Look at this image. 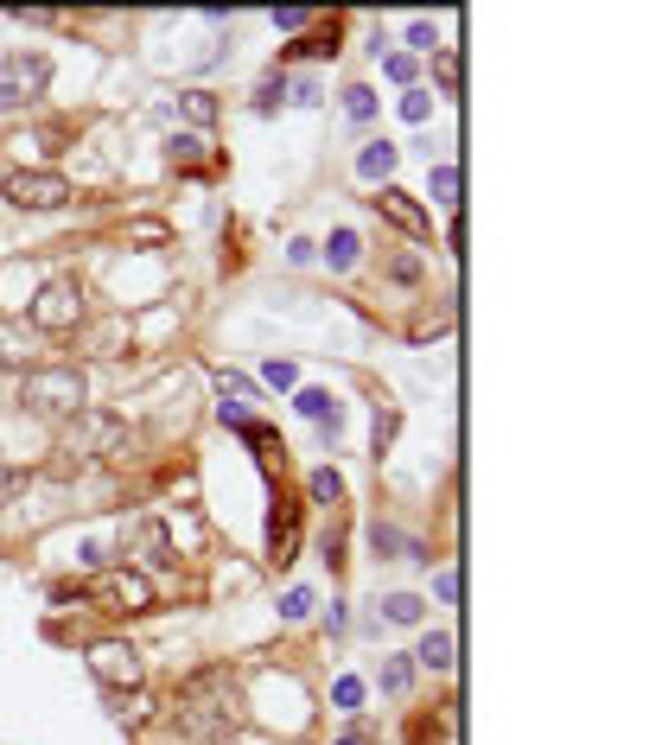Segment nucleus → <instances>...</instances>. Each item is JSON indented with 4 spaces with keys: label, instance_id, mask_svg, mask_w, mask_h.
Segmentation results:
<instances>
[{
    "label": "nucleus",
    "instance_id": "obj_6",
    "mask_svg": "<svg viewBox=\"0 0 662 745\" xmlns=\"http://www.w3.org/2000/svg\"><path fill=\"white\" fill-rule=\"evenodd\" d=\"M7 198L20 204V211H58V204H71V179L64 172H51V166H32V172H13L7 179Z\"/></svg>",
    "mask_w": 662,
    "mask_h": 745
},
{
    "label": "nucleus",
    "instance_id": "obj_25",
    "mask_svg": "<svg viewBox=\"0 0 662 745\" xmlns=\"http://www.w3.org/2000/svg\"><path fill=\"white\" fill-rule=\"evenodd\" d=\"M331 701H338V707H344V714H351V707L363 701V682H357V675H344V682H338V688H331Z\"/></svg>",
    "mask_w": 662,
    "mask_h": 745
},
{
    "label": "nucleus",
    "instance_id": "obj_19",
    "mask_svg": "<svg viewBox=\"0 0 662 745\" xmlns=\"http://www.w3.org/2000/svg\"><path fill=\"white\" fill-rule=\"evenodd\" d=\"M166 236H172V230H166L160 217H134V223H128V242H141V249H160Z\"/></svg>",
    "mask_w": 662,
    "mask_h": 745
},
{
    "label": "nucleus",
    "instance_id": "obj_30",
    "mask_svg": "<svg viewBox=\"0 0 662 745\" xmlns=\"http://www.w3.org/2000/svg\"><path fill=\"white\" fill-rule=\"evenodd\" d=\"M382 688H389V695H402V688H408V663H389V669H382Z\"/></svg>",
    "mask_w": 662,
    "mask_h": 745
},
{
    "label": "nucleus",
    "instance_id": "obj_5",
    "mask_svg": "<svg viewBox=\"0 0 662 745\" xmlns=\"http://www.w3.org/2000/svg\"><path fill=\"white\" fill-rule=\"evenodd\" d=\"M45 83H51L45 51H7V58H0V109H20V102H32Z\"/></svg>",
    "mask_w": 662,
    "mask_h": 745
},
{
    "label": "nucleus",
    "instance_id": "obj_10",
    "mask_svg": "<svg viewBox=\"0 0 662 745\" xmlns=\"http://www.w3.org/2000/svg\"><path fill=\"white\" fill-rule=\"evenodd\" d=\"M204 147H211L204 134H172V141H166V160H172V166H204Z\"/></svg>",
    "mask_w": 662,
    "mask_h": 745
},
{
    "label": "nucleus",
    "instance_id": "obj_34",
    "mask_svg": "<svg viewBox=\"0 0 662 745\" xmlns=\"http://www.w3.org/2000/svg\"><path fill=\"white\" fill-rule=\"evenodd\" d=\"M440 83H446V90H459V58H452V51L440 58Z\"/></svg>",
    "mask_w": 662,
    "mask_h": 745
},
{
    "label": "nucleus",
    "instance_id": "obj_1",
    "mask_svg": "<svg viewBox=\"0 0 662 745\" xmlns=\"http://www.w3.org/2000/svg\"><path fill=\"white\" fill-rule=\"evenodd\" d=\"M96 605V612H121V618H134V612H153V580L147 574H134V567H121V574H96L90 586H58V605Z\"/></svg>",
    "mask_w": 662,
    "mask_h": 745
},
{
    "label": "nucleus",
    "instance_id": "obj_27",
    "mask_svg": "<svg viewBox=\"0 0 662 745\" xmlns=\"http://www.w3.org/2000/svg\"><path fill=\"white\" fill-rule=\"evenodd\" d=\"M312 612V593H306V586H293V593L281 599V618H306Z\"/></svg>",
    "mask_w": 662,
    "mask_h": 745
},
{
    "label": "nucleus",
    "instance_id": "obj_31",
    "mask_svg": "<svg viewBox=\"0 0 662 745\" xmlns=\"http://www.w3.org/2000/svg\"><path fill=\"white\" fill-rule=\"evenodd\" d=\"M408 45H414V51H433V26L414 20V26H408Z\"/></svg>",
    "mask_w": 662,
    "mask_h": 745
},
{
    "label": "nucleus",
    "instance_id": "obj_14",
    "mask_svg": "<svg viewBox=\"0 0 662 745\" xmlns=\"http://www.w3.org/2000/svg\"><path fill=\"white\" fill-rule=\"evenodd\" d=\"M357 249H363V242H357V230H331V242H325V262L344 274V268L357 262Z\"/></svg>",
    "mask_w": 662,
    "mask_h": 745
},
{
    "label": "nucleus",
    "instance_id": "obj_15",
    "mask_svg": "<svg viewBox=\"0 0 662 745\" xmlns=\"http://www.w3.org/2000/svg\"><path fill=\"white\" fill-rule=\"evenodd\" d=\"M179 109H185V121H191V128H211V121H217V96H204V90H185V96H179Z\"/></svg>",
    "mask_w": 662,
    "mask_h": 745
},
{
    "label": "nucleus",
    "instance_id": "obj_24",
    "mask_svg": "<svg viewBox=\"0 0 662 745\" xmlns=\"http://www.w3.org/2000/svg\"><path fill=\"white\" fill-rule=\"evenodd\" d=\"M20 491H26V472L20 465H0V504H13Z\"/></svg>",
    "mask_w": 662,
    "mask_h": 745
},
{
    "label": "nucleus",
    "instance_id": "obj_9",
    "mask_svg": "<svg viewBox=\"0 0 662 745\" xmlns=\"http://www.w3.org/2000/svg\"><path fill=\"white\" fill-rule=\"evenodd\" d=\"M395 160H402V147H389V141H370V147L357 153V172H363V179H389V172H395Z\"/></svg>",
    "mask_w": 662,
    "mask_h": 745
},
{
    "label": "nucleus",
    "instance_id": "obj_21",
    "mask_svg": "<svg viewBox=\"0 0 662 745\" xmlns=\"http://www.w3.org/2000/svg\"><path fill=\"white\" fill-rule=\"evenodd\" d=\"M344 115H351V121H370V115H376V96L363 90V83H351V90H344Z\"/></svg>",
    "mask_w": 662,
    "mask_h": 745
},
{
    "label": "nucleus",
    "instance_id": "obj_2",
    "mask_svg": "<svg viewBox=\"0 0 662 745\" xmlns=\"http://www.w3.org/2000/svg\"><path fill=\"white\" fill-rule=\"evenodd\" d=\"M20 402L32 414H83V376L71 370V363H64V370H32Z\"/></svg>",
    "mask_w": 662,
    "mask_h": 745
},
{
    "label": "nucleus",
    "instance_id": "obj_35",
    "mask_svg": "<svg viewBox=\"0 0 662 745\" xmlns=\"http://www.w3.org/2000/svg\"><path fill=\"white\" fill-rule=\"evenodd\" d=\"M338 745H357V739H338Z\"/></svg>",
    "mask_w": 662,
    "mask_h": 745
},
{
    "label": "nucleus",
    "instance_id": "obj_22",
    "mask_svg": "<svg viewBox=\"0 0 662 745\" xmlns=\"http://www.w3.org/2000/svg\"><path fill=\"white\" fill-rule=\"evenodd\" d=\"M433 198L459 204V166H433Z\"/></svg>",
    "mask_w": 662,
    "mask_h": 745
},
{
    "label": "nucleus",
    "instance_id": "obj_26",
    "mask_svg": "<svg viewBox=\"0 0 662 745\" xmlns=\"http://www.w3.org/2000/svg\"><path fill=\"white\" fill-rule=\"evenodd\" d=\"M261 383H268V389H293V363H287V357H274L268 370H261Z\"/></svg>",
    "mask_w": 662,
    "mask_h": 745
},
{
    "label": "nucleus",
    "instance_id": "obj_11",
    "mask_svg": "<svg viewBox=\"0 0 662 745\" xmlns=\"http://www.w3.org/2000/svg\"><path fill=\"white\" fill-rule=\"evenodd\" d=\"M236 433H242V440H249V446H255V453L268 459V465H274V459H287V446L274 440V427H261V421H242Z\"/></svg>",
    "mask_w": 662,
    "mask_h": 745
},
{
    "label": "nucleus",
    "instance_id": "obj_4",
    "mask_svg": "<svg viewBox=\"0 0 662 745\" xmlns=\"http://www.w3.org/2000/svg\"><path fill=\"white\" fill-rule=\"evenodd\" d=\"M32 325L39 332H77L83 325V281H71V274L45 281L39 300H32Z\"/></svg>",
    "mask_w": 662,
    "mask_h": 745
},
{
    "label": "nucleus",
    "instance_id": "obj_18",
    "mask_svg": "<svg viewBox=\"0 0 662 745\" xmlns=\"http://www.w3.org/2000/svg\"><path fill=\"white\" fill-rule=\"evenodd\" d=\"M115 720H121V726H147V720H153V701L141 695V688H134V695H121V701H115Z\"/></svg>",
    "mask_w": 662,
    "mask_h": 745
},
{
    "label": "nucleus",
    "instance_id": "obj_8",
    "mask_svg": "<svg viewBox=\"0 0 662 745\" xmlns=\"http://www.w3.org/2000/svg\"><path fill=\"white\" fill-rule=\"evenodd\" d=\"M293 554H300V510H293L287 497H281V510L268 516V561H274V567H287Z\"/></svg>",
    "mask_w": 662,
    "mask_h": 745
},
{
    "label": "nucleus",
    "instance_id": "obj_33",
    "mask_svg": "<svg viewBox=\"0 0 662 745\" xmlns=\"http://www.w3.org/2000/svg\"><path fill=\"white\" fill-rule=\"evenodd\" d=\"M274 26H281V32H300V26H306V13H300V7H287V13H274Z\"/></svg>",
    "mask_w": 662,
    "mask_h": 745
},
{
    "label": "nucleus",
    "instance_id": "obj_13",
    "mask_svg": "<svg viewBox=\"0 0 662 745\" xmlns=\"http://www.w3.org/2000/svg\"><path fill=\"white\" fill-rule=\"evenodd\" d=\"M300 414H312L319 427H331V433H338V402H331L325 389H300Z\"/></svg>",
    "mask_w": 662,
    "mask_h": 745
},
{
    "label": "nucleus",
    "instance_id": "obj_28",
    "mask_svg": "<svg viewBox=\"0 0 662 745\" xmlns=\"http://www.w3.org/2000/svg\"><path fill=\"white\" fill-rule=\"evenodd\" d=\"M427 109H433V102H427L421 90H408V96H402V115H408V121H427Z\"/></svg>",
    "mask_w": 662,
    "mask_h": 745
},
{
    "label": "nucleus",
    "instance_id": "obj_17",
    "mask_svg": "<svg viewBox=\"0 0 662 745\" xmlns=\"http://www.w3.org/2000/svg\"><path fill=\"white\" fill-rule=\"evenodd\" d=\"M141 548H147V561H153V567H166V561H179V554H172V535H166L160 523H147V529H141Z\"/></svg>",
    "mask_w": 662,
    "mask_h": 745
},
{
    "label": "nucleus",
    "instance_id": "obj_23",
    "mask_svg": "<svg viewBox=\"0 0 662 745\" xmlns=\"http://www.w3.org/2000/svg\"><path fill=\"white\" fill-rule=\"evenodd\" d=\"M382 612H389L395 625H414V618H421V599H414V593H395L389 605H382Z\"/></svg>",
    "mask_w": 662,
    "mask_h": 745
},
{
    "label": "nucleus",
    "instance_id": "obj_7",
    "mask_svg": "<svg viewBox=\"0 0 662 745\" xmlns=\"http://www.w3.org/2000/svg\"><path fill=\"white\" fill-rule=\"evenodd\" d=\"M370 204H376V211L389 217L402 236H414V242H427V236H433V217H427V211H421V204H414L408 192H395V185H382V192H376Z\"/></svg>",
    "mask_w": 662,
    "mask_h": 745
},
{
    "label": "nucleus",
    "instance_id": "obj_12",
    "mask_svg": "<svg viewBox=\"0 0 662 745\" xmlns=\"http://www.w3.org/2000/svg\"><path fill=\"white\" fill-rule=\"evenodd\" d=\"M26 357H32V351H26V332H20V325H7V319H0V370H20Z\"/></svg>",
    "mask_w": 662,
    "mask_h": 745
},
{
    "label": "nucleus",
    "instance_id": "obj_3",
    "mask_svg": "<svg viewBox=\"0 0 662 745\" xmlns=\"http://www.w3.org/2000/svg\"><path fill=\"white\" fill-rule=\"evenodd\" d=\"M83 663H90V675L102 688H115V695H134V688H141V650L134 644H121V637H102V644H90L83 650Z\"/></svg>",
    "mask_w": 662,
    "mask_h": 745
},
{
    "label": "nucleus",
    "instance_id": "obj_32",
    "mask_svg": "<svg viewBox=\"0 0 662 745\" xmlns=\"http://www.w3.org/2000/svg\"><path fill=\"white\" fill-rule=\"evenodd\" d=\"M274 96H281V77H268V83H261V96H255V109H261V115H268V109H274Z\"/></svg>",
    "mask_w": 662,
    "mask_h": 745
},
{
    "label": "nucleus",
    "instance_id": "obj_16",
    "mask_svg": "<svg viewBox=\"0 0 662 745\" xmlns=\"http://www.w3.org/2000/svg\"><path fill=\"white\" fill-rule=\"evenodd\" d=\"M414 656H421L427 669H452V637H446V631H427V637H421V650H414Z\"/></svg>",
    "mask_w": 662,
    "mask_h": 745
},
{
    "label": "nucleus",
    "instance_id": "obj_20",
    "mask_svg": "<svg viewBox=\"0 0 662 745\" xmlns=\"http://www.w3.org/2000/svg\"><path fill=\"white\" fill-rule=\"evenodd\" d=\"M312 497H319V504H338V497H344V478L331 472V465H319V472H312Z\"/></svg>",
    "mask_w": 662,
    "mask_h": 745
},
{
    "label": "nucleus",
    "instance_id": "obj_29",
    "mask_svg": "<svg viewBox=\"0 0 662 745\" xmlns=\"http://www.w3.org/2000/svg\"><path fill=\"white\" fill-rule=\"evenodd\" d=\"M389 440H395V414H376V459L389 453Z\"/></svg>",
    "mask_w": 662,
    "mask_h": 745
}]
</instances>
